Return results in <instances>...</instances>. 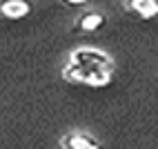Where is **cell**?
Returning a JSON list of instances; mask_svg holds the SVG:
<instances>
[{
    "instance_id": "3",
    "label": "cell",
    "mask_w": 158,
    "mask_h": 149,
    "mask_svg": "<svg viewBox=\"0 0 158 149\" xmlns=\"http://www.w3.org/2000/svg\"><path fill=\"white\" fill-rule=\"evenodd\" d=\"M127 14H134L140 20H152L158 16V0H123Z\"/></svg>"
},
{
    "instance_id": "5",
    "label": "cell",
    "mask_w": 158,
    "mask_h": 149,
    "mask_svg": "<svg viewBox=\"0 0 158 149\" xmlns=\"http://www.w3.org/2000/svg\"><path fill=\"white\" fill-rule=\"evenodd\" d=\"M31 0H0V18L7 20H20L31 14Z\"/></svg>"
},
{
    "instance_id": "6",
    "label": "cell",
    "mask_w": 158,
    "mask_h": 149,
    "mask_svg": "<svg viewBox=\"0 0 158 149\" xmlns=\"http://www.w3.org/2000/svg\"><path fill=\"white\" fill-rule=\"evenodd\" d=\"M58 2L62 7H67V9H80V7L91 5V0H58Z\"/></svg>"
},
{
    "instance_id": "2",
    "label": "cell",
    "mask_w": 158,
    "mask_h": 149,
    "mask_svg": "<svg viewBox=\"0 0 158 149\" xmlns=\"http://www.w3.org/2000/svg\"><path fill=\"white\" fill-rule=\"evenodd\" d=\"M105 25H107V16L102 11L87 9V11H82L76 18V23H73V34H96V31H100Z\"/></svg>"
},
{
    "instance_id": "4",
    "label": "cell",
    "mask_w": 158,
    "mask_h": 149,
    "mask_svg": "<svg viewBox=\"0 0 158 149\" xmlns=\"http://www.w3.org/2000/svg\"><path fill=\"white\" fill-rule=\"evenodd\" d=\"M60 147L62 149H98L100 140L87 131H69L60 140Z\"/></svg>"
},
{
    "instance_id": "1",
    "label": "cell",
    "mask_w": 158,
    "mask_h": 149,
    "mask_svg": "<svg viewBox=\"0 0 158 149\" xmlns=\"http://www.w3.org/2000/svg\"><path fill=\"white\" fill-rule=\"evenodd\" d=\"M114 60L100 49L80 47L69 54V62L62 69V78L73 85L87 87H107L114 78Z\"/></svg>"
}]
</instances>
